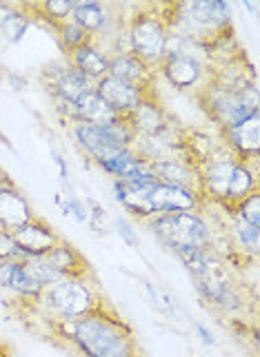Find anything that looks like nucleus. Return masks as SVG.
Returning <instances> with one entry per match:
<instances>
[{"label": "nucleus", "mask_w": 260, "mask_h": 357, "mask_svg": "<svg viewBox=\"0 0 260 357\" xmlns=\"http://www.w3.org/2000/svg\"><path fill=\"white\" fill-rule=\"evenodd\" d=\"M63 331L85 357H138L129 326L105 313L101 304L80 317L65 319Z\"/></svg>", "instance_id": "obj_1"}, {"label": "nucleus", "mask_w": 260, "mask_h": 357, "mask_svg": "<svg viewBox=\"0 0 260 357\" xmlns=\"http://www.w3.org/2000/svg\"><path fill=\"white\" fill-rule=\"evenodd\" d=\"M152 231L156 238L176 253L187 249H209L212 233L205 220L196 211H173L152 220Z\"/></svg>", "instance_id": "obj_2"}, {"label": "nucleus", "mask_w": 260, "mask_h": 357, "mask_svg": "<svg viewBox=\"0 0 260 357\" xmlns=\"http://www.w3.org/2000/svg\"><path fill=\"white\" fill-rule=\"evenodd\" d=\"M169 29L156 7H143L129 22V52L138 56L145 65H158L167 52Z\"/></svg>", "instance_id": "obj_3"}, {"label": "nucleus", "mask_w": 260, "mask_h": 357, "mask_svg": "<svg viewBox=\"0 0 260 357\" xmlns=\"http://www.w3.org/2000/svg\"><path fill=\"white\" fill-rule=\"evenodd\" d=\"M203 98H205L207 112L212 114V118L222 127V131L258 114L256 87L247 91H231V89H222L218 84L209 82L203 89Z\"/></svg>", "instance_id": "obj_4"}, {"label": "nucleus", "mask_w": 260, "mask_h": 357, "mask_svg": "<svg viewBox=\"0 0 260 357\" xmlns=\"http://www.w3.org/2000/svg\"><path fill=\"white\" fill-rule=\"evenodd\" d=\"M38 298L45 300V304L58 313L63 319H73L85 313H89L96 304V298L82 278H63L49 284L41 291Z\"/></svg>", "instance_id": "obj_5"}, {"label": "nucleus", "mask_w": 260, "mask_h": 357, "mask_svg": "<svg viewBox=\"0 0 260 357\" xmlns=\"http://www.w3.org/2000/svg\"><path fill=\"white\" fill-rule=\"evenodd\" d=\"M158 67L176 89H192L205 78V67L192 52H165Z\"/></svg>", "instance_id": "obj_6"}, {"label": "nucleus", "mask_w": 260, "mask_h": 357, "mask_svg": "<svg viewBox=\"0 0 260 357\" xmlns=\"http://www.w3.org/2000/svg\"><path fill=\"white\" fill-rule=\"evenodd\" d=\"M43 78H49V91L54 93V98H63L67 102L76 105L78 98L94 89V82L80 73L76 67L67 65H49L43 71Z\"/></svg>", "instance_id": "obj_7"}, {"label": "nucleus", "mask_w": 260, "mask_h": 357, "mask_svg": "<svg viewBox=\"0 0 260 357\" xmlns=\"http://www.w3.org/2000/svg\"><path fill=\"white\" fill-rule=\"evenodd\" d=\"M150 167L154 171V176L158 178V182L196 193L198 198L203 195L201 178H198L196 169L189 162H182V160H176V158H156L150 162Z\"/></svg>", "instance_id": "obj_8"}, {"label": "nucleus", "mask_w": 260, "mask_h": 357, "mask_svg": "<svg viewBox=\"0 0 260 357\" xmlns=\"http://www.w3.org/2000/svg\"><path fill=\"white\" fill-rule=\"evenodd\" d=\"M107 76L127 82L145 93H152V67L145 65L138 56H133L129 52V49L127 52H118L109 58Z\"/></svg>", "instance_id": "obj_9"}, {"label": "nucleus", "mask_w": 260, "mask_h": 357, "mask_svg": "<svg viewBox=\"0 0 260 357\" xmlns=\"http://www.w3.org/2000/svg\"><path fill=\"white\" fill-rule=\"evenodd\" d=\"M31 218L34 213L29 202L24 200V195L5 176L0 180V229L14 233L27 225Z\"/></svg>", "instance_id": "obj_10"}, {"label": "nucleus", "mask_w": 260, "mask_h": 357, "mask_svg": "<svg viewBox=\"0 0 260 357\" xmlns=\"http://www.w3.org/2000/svg\"><path fill=\"white\" fill-rule=\"evenodd\" d=\"M94 89L118 116H129L133 109L140 105L145 96H152V93H145L140 89L131 87V84L122 82L118 78H111V76H105L98 80L94 84Z\"/></svg>", "instance_id": "obj_11"}, {"label": "nucleus", "mask_w": 260, "mask_h": 357, "mask_svg": "<svg viewBox=\"0 0 260 357\" xmlns=\"http://www.w3.org/2000/svg\"><path fill=\"white\" fill-rule=\"evenodd\" d=\"M11 236H14L16 244L22 249L24 260H27V257H36V255H45L49 249H54V246L60 242L54 229L47 227L38 218H31L27 225L14 231Z\"/></svg>", "instance_id": "obj_12"}, {"label": "nucleus", "mask_w": 260, "mask_h": 357, "mask_svg": "<svg viewBox=\"0 0 260 357\" xmlns=\"http://www.w3.org/2000/svg\"><path fill=\"white\" fill-rule=\"evenodd\" d=\"M227 146L236 153L243 162L247 160H256L260 149V114H254L247 120L238 122L229 129H225Z\"/></svg>", "instance_id": "obj_13"}, {"label": "nucleus", "mask_w": 260, "mask_h": 357, "mask_svg": "<svg viewBox=\"0 0 260 357\" xmlns=\"http://www.w3.org/2000/svg\"><path fill=\"white\" fill-rule=\"evenodd\" d=\"M198 200L201 198L196 193H189L178 187H169V184L163 182H156L150 187V202L156 215L173 213V211H196Z\"/></svg>", "instance_id": "obj_14"}, {"label": "nucleus", "mask_w": 260, "mask_h": 357, "mask_svg": "<svg viewBox=\"0 0 260 357\" xmlns=\"http://www.w3.org/2000/svg\"><path fill=\"white\" fill-rule=\"evenodd\" d=\"M69 65L76 67L80 73H85L94 84L107 76V65H109V56L101 52L96 45H87L80 47L76 52L69 54Z\"/></svg>", "instance_id": "obj_15"}, {"label": "nucleus", "mask_w": 260, "mask_h": 357, "mask_svg": "<svg viewBox=\"0 0 260 357\" xmlns=\"http://www.w3.org/2000/svg\"><path fill=\"white\" fill-rule=\"evenodd\" d=\"M45 257L63 278H82L85 280V273H87L85 257L73 249V246L65 244L63 240H60L54 249H49L45 253Z\"/></svg>", "instance_id": "obj_16"}, {"label": "nucleus", "mask_w": 260, "mask_h": 357, "mask_svg": "<svg viewBox=\"0 0 260 357\" xmlns=\"http://www.w3.org/2000/svg\"><path fill=\"white\" fill-rule=\"evenodd\" d=\"M76 109H78V120L92 122V125H101V127L111 125V122H116L120 118L114 109L96 93V89L85 91L76 100Z\"/></svg>", "instance_id": "obj_17"}, {"label": "nucleus", "mask_w": 260, "mask_h": 357, "mask_svg": "<svg viewBox=\"0 0 260 357\" xmlns=\"http://www.w3.org/2000/svg\"><path fill=\"white\" fill-rule=\"evenodd\" d=\"M0 284L9 291L22 295V298H38L43 291L27 273H24L22 262H18V260L0 262Z\"/></svg>", "instance_id": "obj_18"}, {"label": "nucleus", "mask_w": 260, "mask_h": 357, "mask_svg": "<svg viewBox=\"0 0 260 357\" xmlns=\"http://www.w3.org/2000/svg\"><path fill=\"white\" fill-rule=\"evenodd\" d=\"M73 138H76V142L92 158L101 155L107 149H120V146H114L109 142V138L105 135L101 125H92V122H85V120L73 122Z\"/></svg>", "instance_id": "obj_19"}, {"label": "nucleus", "mask_w": 260, "mask_h": 357, "mask_svg": "<svg viewBox=\"0 0 260 357\" xmlns=\"http://www.w3.org/2000/svg\"><path fill=\"white\" fill-rule=\"evenodd\" d=\"M29 24H31V16L24 11V7L0 3V33L9 43H20L22 36L27 33Z\"/></svg>", "instance_id": "obj_20"}, {"label": "nucleus", "mask_w": 260, "mask_h": 357, "mask_svg": "<svg viewBox=\"0 0 260 357\" xmlns=\"http://www.w3.org/2000/svg\"><path fill=\"white\" fill-rule=\"evenodd\" d=\"M69 18L76 24H80L85 31L96 33V31L105 29V24H107V7L101 3H94V0L73 3V11Z\"/></svg>", "instance_id": "obj_21"}, {"label": "nucleus", "mask_w": 260, "mask_h": 357, "mask_svg": "<svg viewBox=\"0 0 260 357\" xmlns=\"http://www.w3.org/2000/svg\"><path fill=\"white\" fill-rule=\"evenodd\" d=\"M54 31L58 33L60 45H63V49L67 54L76 52V49H80V47L94 45V33L85 31L80 24H76L73 20H63V22L54 24Z\"/></svg>", "instance_id": "obj_22"}, {"label": "nucleus", "mask_w": 260, "mask_h": 357, "mask_svg": "<svg viewBox=\"0 0 260 357\" xmlns=\"http://www.w3.org/2000/svg\"><path fill=\"white\" fill-rule=\"evenodd\" d=\"M22 268H24V273H27L41 289L54 284V282H58V280H63V275H60L58 271L49 264V260L45 255H36V257H27V260H22Z\"/></svg>", "instance_id": "obj_23"}, {"label": "nucleus", "mask_w": 260, "mask_h": 357, "mask_svg": "<svg viewBox=\"0 0 260 357\" xmlns=\"http://www.w3.org/2000/svg\"><path fill=\"white\" fill-rule=\"evenodd\" d=\"M36 11L52 24H58L71 16L73 0H45L41 7H36Z\"/></svg>", "instance_id": "obj_24"}, {"label": "nucleus", "mask_w": 260, "mask_h": 357, "mask_svg": "<svg viewBox=\"0 0 260 357\" xmlns=\"http://www.w3.org/2000/svg\"><path fill=\"white\" fill-rule=\"evenodd\" d=\"M233 233H236V238L240 242V246L245 251H250L252 255L258 253V242H260V229L247 225L245 220H240L238 215L233 218Z\"/></svg>", "instance_id": "obj_25"}, {"label": "nucleus", "mask_w": 260, "mask_h": 357, "mask_svg": "<svg viewBox=\"0 0 260 357\" xmlns=\"http://www.w3.org/2000/svg\"><path fill=\"white\" fill-rule=\"evenodd\" d=\"M233 211H236V215L240 220H245L247 225L260 229V195H258V191L247 195L243 202H238L236 206H233Z\"/></svg>", "instance_id": "obj_26"}, {"label": "nucleus", "mask_w": 260, "mask_h": 357, "mask_svg": "<svg viewBox=\"0 0 260 357\" xmlns=\"http://www.w3.org/2000/svg\"><path fill=\"white\" fill-rule=\"evenodd\" d=\"M11 260L22 262L24 253H22L20 246L16 244L14 236H11L9 231L0 229V262H11Z\"/></svg>", "instance_id": "obj_27"}, {"label": "nucleus", "mask_w": 260, "mask_h": 357, "mask_svg": "<svg viewBox=\"0 0 260 357\" xmlns=\"http://www.w3.org/2000/svg\"><path fill=\"white\" fill-rule=\"evenodd\" d=\"M63 208L67 213H71L73 218H76L78 222H87V220H89V215H87V211H85V206L76 198H71V195H67V198L63 200Z\"/></svg>", "instance_id": "obj_28"}, {"label": "nucleus", "mask_w": 260, "mask_h": 357, "mask_svg": "<svg viewBox=\"0 0 260 357\" xmlns=\"http://www.w3.org/2000/svg\"><path fill=\"white\" fill-rule=\"evenodd\" d=\"M118 231H120V236L127 240V244L131 246H138V238L133 236V229L125 222V220H118Z\"/></svg>", "instance_id": "obj_29"}, {"label": "nucleus", "mask_w": 260, "mask_h": 357, "mask_svg": "<svg viewBox=\"0 0 260 357\" xmlns=\"http://www.w3.org/2000/svg\"><path fill=\"white\" fill-rule=\"evenodd\" d=\"M7 80H9V84H11L14 89H24V80L18 76V73H9Z\"/></svg>", "instance_id": "obj_30"}, {"label": "nucleus", "mask_w": 260, "mask_h": 357, "mask_svg": "<svg viewBox=\"0 0 260 357\" xmlns=\"http://www.w3.org/2000/svg\"><path fill=\"white\" fill-rule=\"evenodd\" d=\"M196 331H198V335L203 337V342H205V344H214V337H212V333H209V331H207L203 324H198V326H196Z\"/></svg>", "instance_id": "obj_31"}, {"label": "nucleus", "mask_w": 260, "mask_h": 357, "mask_svg": "<svg viewBox=\"0 0 260 357\" xmlns=\"http://www.w3.org/2000/svg\"><path fill=\"white\" fill-rule=\"evenodd\" d=\"M54 160H56V165H58V169H60V178H63V180L67 182V167H65V160L60 158L56 151H54Z\"/></svg>", "instance_id": "obj_32"}, {"label": "nucleus", "mask_w": 260, "mask_h": 357, "mask_svg": "<svg viewBox=\"0 0 260 357\" xmlns=\"http://www.w3.org/2000/svg\"><path fill=\"white\" fill-rule=\"evenodd\" d=\"M0 140H3V144H7V146H11V144H9V140L5 138V135H3V133H0Z\"/></svg>", "instance_id": "obj_33"}, {"label": "nucleus", "mask_w": 260, "mask_h": 357, "mask_svg": "<svg viewBox=\"0 0 260 357\" xmlns=\"http://www.w3.org/2000/svg\"><path fill=\"white\" fill-rule=\"evenodd\" d=\"M3 73H5V71H3V65H0V78H3Z\"/></svg>", "instance_id": "obj_34"}]
</instances>
